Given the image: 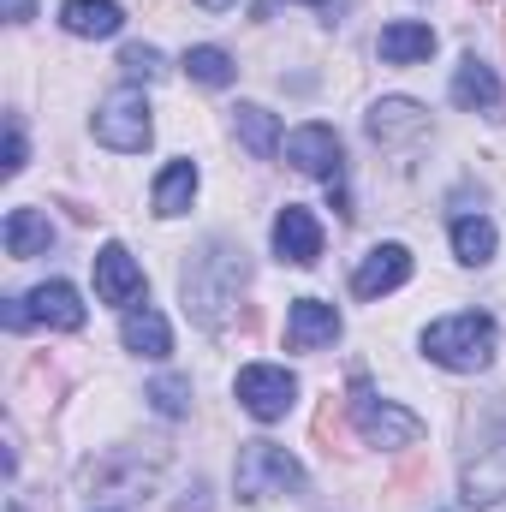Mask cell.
I'll return each mask as SVG.
<instances>
[{
    "label": "cell",
    "instance_id": "obj_1",
    "mask_svg": "<svg viewBox=\"0 0 506 512\" xmlns=\"http://www.w3.org/2000/svg\"><path fill=\"white\" fill-rule=\"evenodd\" d=\"M245 274H251V262H245L239 245L209 239L203 251L185 262V274H179V286H185V316H197L203 328H221V310L239 298Z\"/></svg>",
    "mask_w": 506,
    "mask_h": 512
},
{
    "label": "cell",
    "instance_id": "obj_2",
    "mask_svg": "<svg viewBox=\"0 0 506 512\" xmlns=\"http://www.w3.org/2000/svg\"><path fill=\"white\" fill-rule=\"evenodd\" d=\"M423 352H429L441 370H465V376H477V370L495 364V316H483V310L441 316V322L423 328Z\"/></svg>",
    "mask_w": 506,
    "mask_h": 512
},
{
    "label": "cell",
    "instance_id": "obj_3",
    "mask_svg": "<svg viewBox=\"0 0 506 512\" xmlns=\"http://www.w3.org/2000/svg\"><path fill=\"white\" fill-rule=\"evenodd\" d=\"M233 489H239L245 507H262L274 495H298L304 489V465L286 447H274V441H245L239 465H233Z\"/></svg>",
    "mask_w": 506,
    "mask_h": 512
},
{
    "label": "cell",
    "instance_id": "obj_4",
    "mask_svg": "<svg viewBox=\"0 0 506 512\" xmlns=\"http://www.w3.org/2000/svg\"><path fill=\"white\" fill-rule=\"evenodd\" d=\"M352 423H358V435L370 441V447H417L423 441V417H411L405 405H393V399H381L376 387L364 382H352Z\"/></svg>",
    "mask_w": 506,
    "mask_h": 512
},
{
    "label": "cell",
    "instance_id": "obj_5",
    "mask_svg": "<svg viewBox=\"0 0 506 512\" xmlns=\"http://www.w3.org/2000/svg\"><path fill=\"white\" fill-rule=\"evenodd\" d=\"M149 137H155V120H149L143 90H114L96 108V143H108L120 155H137V149H149Z\"/></svg>",
    "mask_w": 506,
    "mask_h": 512
},
{
    "label": "cell",
    "instance_id": "obj_6",
    "mask_svg": "<svg viewBox=\"0 0 506 512\" xmlns=\"http://www.w3.org/2000/svg\"><path fill=\"white\" fill-rule=\"evenodd\" d=\"M298 399V376L280 364H245L239 370V405L251 411L256 423H280Z\"/></svg>",
    "mask_w": 506,
    "mask_h": 512
},
{
    "label": "cell",
    "instance_id": "obj_7",
    "mask_svg": "<svg viewBox=\"0 0 506 512\" xmlns=\"http://www.w3.org/2000/svg\"><path fill=\"white\" fill-rule=\"evenodd\" d=\"M96 298L102 304H120V310H131L143 298V268L131 262L126 245H102L96 251Z\"/></svg>",
    "mask_w": 506,
    "mask_h": 512
},
{
    "label": "cell",
    "instance_id": "obj_8",
    "mask_svg": "<svg viewBox=\"0 0 506 512\" xmlns=\"http://www.w3.org/2000/svg\"><path fill=\"white\" fill-rule=\"evenodd\" d=\"M286 161L316 179H340V131L334 126H298L286 137Z\"/></svg>",
    "mask_w": 506,
    "mask_h": 512
},
{
    "label": "cell",
    "instance_id": "obj_9",
    "mask_svg": "<svg viewBox=\"0 0 506 512\" xmlns=\"http://www.w3.org/2000/svg\"><path fill=\"white\" fill-rule=\"evenodd\" d=\"M274 251H280V262H292V268H310V262L322 256V227H316V215L298 209V203H286V209L274 215Z\"/></svg>",
    "mask_w": 506,
    "mask_h": 512
},
{
    "label": "cell",
    "instance_id": "obj_10",
    "mask_svg": "<svg viewBox=\"0 0 506 512\" xmlns=\"http://www.w3.org/2000/svg\"><path fill=\"white\" fill-rule=\"evenodd\" d=\"M286 340H292V352H322V346H334V340H340V310L322 304V298H298L292 316H286Z\"/></svg>",
    "mask_w": 506,
    "mask_h": 512
},
{
    "label": "cell",
    "instance_id": "obj_11",
    "mask_svg": "<svg viewBox=\"0 0 506 512\" xmlns=\"http://www.w3.org/2000/svg\"><path fill=\"white\" fill-rule=\"evenodd\" d=\"M405 280H411V251H405V245H376V251L358 262L352 292H358V298H381V292H399Z\"/></svg>",
    "mask_w": 506,
    "mask_h": 512
},
{
    "label": "cell",
    "instance_id": "obj_12",
    "mask_svg": "<svg viewBox=\"0 0 506 512\" xmlns=\"http://www.w3.org/2000/svg\"><path fill=\"white\" fill-rule=\"evenodd\" d=\"M423 131H429V108L411 102V96H381L376 108H370V137L376 143H411Z\"/></svg>",
    "mask_w": 506,
    "mask_h": 512
},
{
    "label": "cell",
    "instance_id": "obj_13",
    "mask_svg": "<svg viewBox=\"0 0 506 512\" xmlns=\"http://www.w3.org/2000/svg\"><path fill=\"white\" fill-rule=\"evenodd\" d=\"M24 304H30V322H42V328H84V298L66 286V280H42V286H30L24 292Z\"/></svg>",
    "mask_w": 506,
    "mask_h": 512
},
{
    "label": "cell",
    "instance_id": "obj_14",
    "mask_svg": "<svg viewBox=\"0 0 506 512\" xmlns=\"http://www.w3.org/2000/svg\"><path fill=\"white\" fill-rule=\"evenodd\" d=\"M143 483H149V471H143L131 453H120V447L102 453V459H90V465L78 471V489H102V495H108V489H114V495H143Z\"/></svg>",
    "mask_w": 506,
    "mask_h": 512
},
{
    "label": "cell",
    "instance_id": "obj_15",
    "mask_svg": "<svg viewBox=\"0 0 506 512\" xmlns=\"http://www.w3.org/2000/svg\"><path fill=\"white\" fill-rule=\"evenodd\" d=\"M459 489H465V507H495V501H506V447H483L465 465Z\"/></svg>",
    "mask_w": 506,
    "mask_h": 512
},
{
    "label": "cell",
    "instance_id": "obj_16",
    "mask_svg": "<svg viewBox=\"0 0 506 512\" xmlns=\"http://www.w3.org/2000/svg\"><path fill=\"white\" fill-rule=\"evenodd\" d=\"M453 102L471 108V114H501V84H495V72H489L477 54L459 60V72H453Z\"/></svg>",
    "mask_w": 506,
    "mask_h": 512
},
{
    "label": "cell",
    "instance_id": "obj_17",
    "mask_svg": "<svg viewBox=\"0 0 506 512\" xmlns=\"http://www.w3.org/2000/svg\"><path fill=\"white\" fill-rule=\"evenodd\" d=\"M0 239H6V256L12 262H30V256H42L54 245V221L42 209H12L6 227H0Z\"/></svg>",
    "mask_w": 506,
    "mask_h": 512
},
{
    "label": "cell",
    "instance_id": "obj_18",
    "mask_svg": "<svg viewBox=\"0 0 506 512\" xmlns=\"http://www.w3.org/2000/svg\"><path fill=\"white\" fill-rule=\"evenodd\" d=\"M60 24L72 30V36H120V24H126V12H120V0H66L60 6Z\"/></svg>",
    "mask_w": 506,
    "mask_h": 512
},
{
    "label": "cell",
    "instance_id": "obj_19",
    "mask_svg": "<svg viewBox=\"0 0 506 512\" xmlns=\"http://www.w3.org/2000/svg\"><path fill=\"white\" fill-rule=\"evenodd\" d=\"M381 60L387 66H417V60H429L435 54V30L429 24H411V18H399V24H387L381 30Z\"/></svg>",
    "mask_w": 506,
    "mask_h": 512
},
{
    "label": "cell",
    "instance_id": "obj_20",
    "mask_svg": "<svg viewBox=\"0 0 506 512\" xmlns=\"http://www.w3.org/2000/svg\"><path fill=\"white\" fill-rule=\"evenodd\" d=\"M191 197H197V161H167L161 167V179H155V215H185L191 209Z\"/></svg>",
    "mask_w": 506,
    "mask_h": 512
},
{
    "label": "cell",
    "instance_id": "obj_21",
    "mask_svg": "<svg viewBox=\"0 0 506 512\" xmlns=\"http://www.w3.org/2000/svg\"><path fill=\"white\" fill-rule=\"evenodd\" d=\"M120 340H126L137 358H167V352H173V334H167V322H161L155 310H137V304H131L126 322H120Z\"/></svg>",
    "mask_w": 506,
    "mask_h": 512
},
{
    "label": "cell",
    "instance_id": "obj_22",
    "mask_svg": "<svg viewBox=\"0 0 506 512\" xmlns=\"http://www.w3.org/2000/svg\"><path fill=\"white\" fill-rule=\"evenodd\" d=\"M495 221H483V215H459L453 221V256L465 262V268H483L489 256H495Z\"/></svg>",
    "mask_w": 506,
    "mask_h": 512
},
{
    "label": "cell",
    "instance_id": "obj_23",
    "mask_svg": "<svg viewBox=\"0 0 506 512\" xmlns=\"http://www.w3.org/2000/svg\"><path fill=\"white\" fill-rule=\"evenodd\" d=\"M233 131L245 137V149H251L256 161H268L274 143H280V120H274L268 108H256V102H239V108H233Z\"/></svg>",
    "mask_w": 506,
    "mask_h": 512
},
{
    "label": "cell",
    "instance_id": "obj_24",
    "mask_svg": "<svg viewBox=\"0 0 506 512\" xmlns=\"http://www.w3.org/2000/svg\"><path fill=\"white\" fill-rule=\"evenodd\" d=\"M185 72H191L197 84H209V90H227V84L239 78V66H233V54H227V48H209V42L185 54Z\"/></svg>",
    "mask_w": 506,
    "mask_h": 512
},
{
    "label": "cell",
    "instance_id": "obj_25",
    "mask_svg": "<svg viewBox=\"0 0 506 512\" xmlns=\"http://www.w3.org/2000/svg\"><path fill=\"white\" fill-rule=\"evenodd\" d=\"M149 399H155L161 417H185V411H191V382H185V376H155V382H149Z\"/></svg>",
    "mask_w": 506,
    "mask_h": 512
},
{
    "label": "cell",
    "instance_id": "obj_26",
    "mask_svg": "<svg viewBox=\"0 0 506 512\" xmlns=\"http://www.w3.org/2000/svg\"><path fill=\"white\" fill-rule=\"evenodd\" d=\"M120 72H126L131 84H155V78L167 72V60H161V48H143V42H137V48L120 54Z\"/></svg>",
    "mask_w": 506,
    "mask_h": 512
},
{
    "label": "cell",
    "instance_id": "obj_27",
    "mask_svg": "<svg viewBox=\"0 0 506 512\" xmlns=\"http://www.w3.org/2000/svg\"><path fill=\"white\" fill-rule=\"evenodd\" d=\"M316 441H322V453H328V459H334V453H340V459L352 453V447H346V435H340V411H334V393H328V399H322V411H316Z\"/></svg>",
    "mask_w": 506,
    "mask_h": 512
},
{
    "label": "cell",
    "instance_id": "obj_28",
    "mask_svg": "<svg viewBox=\"0 0 506 512\" xmlns=\"http://www.w3.org/2000/svg\"><path fill=\"white\" fill-rule=\"evenodd\" d=\"M0 173H6V179L24 173V120H18V114L6 120V161H0Z\"/></svg>",
    "mask_w": 506,
    "mask_h": 512
},
{
    "label": "cell",
    "instance_id": "obj_29",
    "mask_svg": "<svg viewBox=\"0 0 506 512\" xmlns=\"http://www.w3.org/2000/svg\"><path fill=\"white\" fill-rule=\"evenodd\" d=\"M0 322H6L12 334H24V328H30V304H24V298H6V316H0Z\"/></svg>",
    "mask_w": 506,
    "mask_h": 512
},
{
    "label": "cell",
    "instance_id": "obj_30",
    "mask_svg": "<svg viewBox=\"0 0 506 512\" xmlns=\"http://www.w3.org/2000/svg\"><path fill=\"white\" fill-rule=\"evenodd\" d=\"M6 18H12V24H24V18H36V0H6Z\"/></svg>",
    "mask_w": 506,
    "mask_h": 512
},
{
    "label": "cell",
    "instance_id": "obj_31",
    "mask_svg": "<svg viewBox=\"0 0 506 512\" xmlns=\"http://www.w3.org/2000/svg\"><path fill=\"white\" fill-rule=\"evenodd\" d=\"M203 6H209V12H221V6H233V0H203Z\"/></svg>",
    "mask_w": 506,
    "mask_h": 512
},
{
    "label": "cell",
    "instance_id": "obj_32",
    "mask_svg": "<svg viewBox=\"0 0 506 512\" xmlns=\"http://www.w3.org/2000/svg\"><path fill=\"white\" fill-rule=\"evenodd\" d=\"M483 6H489V0H483Z\"/></svg>",
    "mask_w": 506,
    "mask_h": 512
},
{
    "label": "cell",
    "instance_id": "obj_33",
    "mask_svg": "<svg viewBox=\"0 0 506 512\" xmlns=\"http://www.w3.org/2000/svg\"><path fill=\"white\" fill-rule=\"evenodd\" d=\"M316 6H322V0H316Z\"/></svg>",
    "mask_w": 506,
    "mask_h": 512
}]
</instances>
